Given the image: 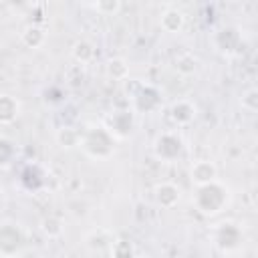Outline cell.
<instances>
[{
    "mask_svg": "<svg viewBox=\"0 0 258 258\" xmlns=\"http://www.w3.org/2000/svg\"><path fill=\"white\" fill-rule=\"evenodd\" d=\"M214 173H216V169H214V165H210V163H198V165L194 167V171H191V175H194V179H196L198 183H208V181H212V179H214Z\"/></svg>",
    "mask_w": 258,
    "mask_h": 258,
    "instance_id": "1",
    "label": "cell"
}]
</instances>
